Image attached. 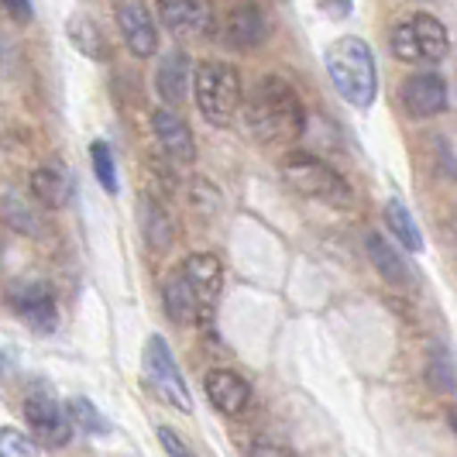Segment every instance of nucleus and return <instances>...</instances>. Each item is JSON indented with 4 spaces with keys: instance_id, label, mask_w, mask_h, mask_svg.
<instances>
[{
    "instance_id": "412c9836",
    "label": "nucleus",
    "mask_w": 457,
    "mask_h": 457,
    "mask_svg": "<svg viewBox=\"0 0 457 457\" xmlns=\"http://www.w3.org/2000/svg\"><path fill=\"white\" fill-rule=\"evenodd\" d=\"M162 303H165V313L172 323H200V310H196V299L189 293L186 278L179 275V269H172L169 278L162 282Z\"/></svg>"
},
{
    "instance_id": "c85d7f7f",
    "label": "nucleus",
    "mask_w": 457,
    "mask_h": 457,
    "mask_svg": "<svg viewBox=\"0 0 457 457\" xmlns=\"http://www.w3.org/2000/svg\"><path fill=\"white\" fill-rule=\"evenodd\" d=\"M248 457H293V451L278 440H269V436H258L252 447H248Z\"/></svg>"
},
{
    "instance_id": "2f4dec72",
    "label": "nucleus",
    "mask_w": 457,
    "mask_h": 457,
    "mask_svg": "<svg viewBox=\"0 0 457 457\" xmlns=\"http://www.w3.org/2000/svg\"><path fill=\"white\" fill-rule=\"evenodd\" d=\"M0 254H4V248H0Z\"/></svg>"
},
{
    "instance_id": "6e6552de",
    "label": "nucleus",
    "mask_w": 457,
    "mask_h": 457,
    "mask_svg": "<svg viewBox=\"0 0 457 457\" xmlns=\"http://www.w3.org/2000/svg\"><path fill=\"white\" fill-rule=\"evenodd\" d=\"M179 275L186 278L189 293L196 299V310H200V323L210 327L213 313H217V303L224 293V265L213 252H193L183 258Z\"/></svg>"
},
{
    "instance_id": "f03ea898",
    "label": "nucleus",
    "mask_w": 457,
    "mask_h": 457,
    "mask_svg": "<svg viewBox=\"0 0 457 457\" xmlns=\"http://www.w3.org/2000/svg\"><path fill=\"white\" fill-rule=\"evenodd\" d=\"M327 76L334 83V90L358 111H368L378 96V66H375V52L365 38L358 35H344L323 55Z\"/></svg>"
},
{
    "instance_id": "f3484780",
    "label": "nucleus",
    "mask_w": 457,
    "mask_h": 457,
    "mask_svg": "<svg viewBox=\"0 0 457 457\" xmlns=\"http://www.w3.org/2000/svg\"><path fill=\"white\" fill-rule=\"evenodd\" d=\"M28 189H31L28 196H31L38 206L59 210V206H66L69 196H72V176L66 172V165H59V162H46V165L31 169V176H28Z\"/></svg>"
},
{
    "instance_id": "c756f323",
    "label": "nucleus",
    "mask_w": 457,
    "mask_h": 457,
    "mask_svg": "<svg viewBox=\"0 0 457 457\" xmlns=\"http://www.w3.org/2000/svg\"><path fill=\"white\" fill-rule=\"evenodd\" d=\"M4 11L7 14H14V18H21V21H28L35 11H31V4H4Z\"/></svg>"
},
{
    "instance_id": "aec40b11",
    "label": "nucleus",
    "mask_w": 457,
    "mask_h": 457,
    "mask_svg": "<svg viewBox=\"0 0 457 457\" xmlns=\"http://www.w3.org/2000/svg\"><path fill=\"white\" fill-rule=\"evenodd\" d=\"M137 220H141L145 245H148L152 252H165V248L172 245V234H176L172 213H169L165 204H159L152 193H141V200H137Z\"/></svg>"
},
{
    "instance_id": "bb28decb",
    "label": "nucleus",
    "mask_w": 457,
    "mask_h": 457,
    "mask_svg": "<svg viewBox=\"0 0 457 457\" xmlns=\"http://www.w3.org/2000/svg\"><path fill=\"white\" fill-rule=\"evenodd\" d=\"M159 440H162V451L169 457H196V451H193L172 427H159Z\"/></svg>"
},
{
    "instance_id": "5701e85b",
    "label": "nucleus",
    "mask_w": 457,
    "mask_h": 457,
    "mask_svg": "<svg viewBox=\"0 0 457 457\" xmlns=\"http://www.w3.org/2000/svg\"><path fill=\"white\" fill-rule=\"evenodd\" d=\"M66 412H69V423H72V430L79 427L83 434H93V436H104L111 434V423L104 420V412L93 406L87 395H72L66 403Z\"/></svg>"
},
{
    "instance_id": "4468645a",
    "label": "nucleus",
    "mask_w": 457,
    "mask_h": 457,
    "mask_svg": "<svg viewBox=\"0 0 457 457\" xmlns=\"http://www.w3.org/2000/svg\"><path fill=\"white\" fill-rule=\"evenodd\" d=\"M365 252L375 265V272L382 275L395 289H416V269L410 265V258L399 252L395 245H389L382 234L368 230L365 234Z\"/></svg>"
},
{
    "instance_id": "f8f14e48",
    "label": "nucleus",
    "mask_w": 457,
    "mask_h": 457,
    "mask_svg": "<svg viewBox=\"0 0 457 457\" xmlns=\"http://www.w3.org/2000/svg\"><path fill=\"white\" fill-rule=\"evenodd\" d=\"M152 135L159 141V148L165 152V159L176 162V165H193L196 162V141H193V131L183 117L169 107H159L152 114Z\"/></svg>"
},
{
    "instance_id": "9b49d317",
    "label": "nucleus",
    "mask_w": 457,
    "mask_h": 457,
    "mask_svg": "<svg viewBox=\"0 0 457 457\" xmlns=\"http://www.w3.org/2000/svg\"><path fill=\"white\" fill-rule=\"evenodd\" d=\"M269 38V18L258 4H237L220 21V42L234 52H248Z\"/></svg>"
},
{
    "instance_id": "4be33fe9",
    "label": "nucleus",
    "mask_w": 457,
    "mask_h": 457,
    "mask_svg": "<svg viewBox=\"0 0 457 457\" xmlns=\"http://www.w3.org/2000/svg\"><path fill=\"white\" fill-rule=\"evenodd\" d=\"M386 224H389L392 237H395V245H399L403 252H423V248H427V245H423V230L416 228L410 206L403 204L399 196L386 200Z\"/></svg>"
},
{
    "instance_id": "7c9ffc66",
    "label": "nucleus",
    "mask_w": 457,
    "mask_h": 457,
    "mask_svg": "<svg viewBox=\"0 0 457 457\" xmlns=\"http://www.w3.org/2000/svg\"><path fill=\"white\" fill-rule=\"evenodd\" d=\"M451 427H454V434H457V412H451Z\"/></svg>"
},
{
    "instance_id": "393cba45",
    "label": "nucleus",
    "mask_w": 457,
    "mask_h": 457,
    "mask_svg": "<svg viewBox=\"0 0 457 457\" xmlns=\"http://www.w3.org/2000/svg\"><path fill=\"white\" fill-rule=\"evenodd\" d=\"M90 162H93V176H96V183L104 186V193H117V162H114V152H111V145L107 141H93L90 145Z\"/></svg>"
},
{
    "instance_id": "a878e982",
    "label": "nucleus",
    "mask_w": 457,
    "mask_h": 457,
    "mask_svg": "<svg viewBox=\"0 0 457 457\" xmlns=\"http://www.w3.org/2000/svg\"><path fill=\"white\" fill-rule=\"evenodd\" d=\"M0 457H42L35 436L18 427H0Z\"/></svg>"
},
{
    "instance_id": "cd10ccee",
    "label": "nucleus",
    "mask_w": 457,
    "mask_h": 457,
    "mask_svg": "<svg viewBox=\"0 0 457 457\" xmlns=\"http://www.w3.org/2000/svg\"><path fill=\"white\" fill-rule=\"evenodd\" d=\"M193 204H196V210H204V213H213L220 206V193L210 183H204V179H196L193 183Z\"/></svg>"
},
{
    "instance_id": "f257e3e1",
    "label": "nucleus",
    "mask_w": 457,
    "mask_h": 457,
    "mask_svg": "<svg viewBox=\"0 0 457 457\" xmlns=\"http://www.w3.org/2000/svg\"><path fill=\"white\" fill-rule=\"evenodd\" d=\"M241 104H245L241 107L245 128L254 141H265V145L296 141L306 131V107L293 90V83L282 76H262Z\"/></svg>"
},
{
    "instance_id": "423d86ee",
    "label": "nucleus",
    "mask_w": 457,
    "mask_h": 457,
    "mask_svg": "<svg viewBox=\"0 0 457 457\" xmlns=\"http://www.w3.org/2000/svg\"><path fill=\"white\" fill-rule=\"evenodd\" d=\"M141 365H145V378H148L152 392L159 395L165 406H172V410L179 412H193V392L186 386L183 371H179L176 358H172V347H169V341L162 334H152L145 341Z\"/></svg>"
},
{
    "instance_id": "6ab92c4d",
    "label": "nucleus",
    "mask_w": 457,
    "mask_h": 457,
    "mask_svg": "<svg viewBox=\"0 0 457 457\" xmlns=\"http://www.w3.org/2000/svg\"><path fill=\"white\" fill-rule=\"evenodd\" d=\"M189 83H193V66H189V55H186V52H179V48L165 52V55H162V62H159V69H155V90H159V96L169 104V111H172L176 104H183V100H186Z\"/></svg>"
},
{
    "instance_id": "0eeeda50",
    "label": "nucleus",
    "mask_w": 457,
    "mask_h": 457,
    "mask_svg": "<svg viewBox=\"0 0 457 457\" xmlns=\"http://www.w3.org/2000/svg\"><path fill=\"white\" fill-rule=\"evenodd\" d=\"M7 306L35 334H55V327H59V299L46 278H31V275L14 278L7 286Z\"/></svg>"
},
{
    "instance_id": "b1692460",
    "label": "nucleus",
    "mask_w": 457,
    "mask_h": 457,
    "mask_svg": "<svg viewBox=\"0 0 457 457\" xmlns=\"http://www.w3.org/2000/svg\"><path fill=\"white\" fill-rule=\"evenodd\" d=\"M69 38H72V46L79 48L83 55H90V59H107L104 35H100L96 21H93V18H87V14H76V18L69 21Z\"/></svg>"
},
{
    "instance_id": "2eb2a0df",
    "label": "nucleus",
    "mask_w": 457,
    "mask_h": 457,
    "mask_svg": "<svg viewBox=\"0 0 457 457\" xmlns=\"http://www.w3.org/2000/svg\"><path fill=\"white\" fill-rule=\"evenodd\" d=\"M403 107L410 117H436L447 111V83L436 72H416L403 87Z\"/></svg>"
},
{
    "instance_id": "dca6fc26",
    "label": "nucleus",
    "mask_w": 457,
    "mask_h": 457,
    "mask_svg": "<svg viewBox=\"0 0 457 457\" xmlns=\"http://www.w3.org/2000/svg\"><path fill=\"white\" fill-rule=\"evenodd\" d=\"M159 18L176 38H204L213 28V7L200 0H169L159 7Z\"/></svg>"
},
{
    "instance_id": "20e7f679",
    "label": "nucleus",
    "mask_w": 457,
    "mask_h": 457,
    "mask_svg": "<svg viewBox=\"0 0 457 457\" xmlns=\"http://www.w3.org/2000/svg\"><path fill=\"white\" fill-rule=\"evenodd\" d=\"M282 179L293 186L296 193L320 200L327 206H351V186L334 165L317 159L313 152H289L282 159Z\"/></svg>"
},
{
    "instance_id": "7ed1b4c3",
    "label": "nucleus",
    "mask_w": 457,
    "mask_h": 457,
    "mask_svg": "<svg viewBox=\"0 0 457 457\" xmlns=\"http://www.w3.org/2000/svg\"><path fill=\"white\" fill-rule=\"evenodd\" d=\"M193 93H196V107L204 114L206 124L213 128H230V120L241 111V100H245V90H241V72L230 66V62H220V59H206L196 66L193 72Z\"/></svg>"
},
{
    "instance_id": "9d476101",
    "label": "nucleus",
    "mask_w": 457,
    "mask_h": 457,
    "mask_svg": "<svg viewBox=\"0 0 457 457\" xmlns=\"http://www.w3.org/2000/svg\"><path fill=\"white\" fill-rule=\"evenodd\" d=\"M114 18L117 28H120V38H124V46L135 59H152L159 52V24H155V14L145 4H137V0L117 4Z\"/></svg>"
},
{
    "instance_id": "a211bd4d",
    "label": "nucleus",
    "mask_w": 457,
    "mask_h": 457,
    "mask_svg": "<svg viewBox=\"0 0 457 457\" xmlns=\"http://www.w3.org/2000/svg\"><path fill=\"white\" fill-rule=\"evenodd\" d=\"M0 220L11 230H18L24 237H42L46 234V217L42 206L35 204L21 189H7L0 193Z\"/></svg>"
},
{
    "instance_id": "1a4fd4ad",
    "label": "nucleus",
    "mask_w": 457,
    "mask_h": 457,
    "mask_svg": "<svg viewBox=\"0 0 457 457\" xmlns=\"http://www.w3.org/2000/svg\"><path fill=\"white\" fill-rule=\"evenodd\" d=\"M24 420L31 427L35 444L42 440L48 447H66L72 440V423H69L66 406H59L48 392H31L24 399Z\"/></svg>"
},
{
    "instance_id": "ddd939ff",
    "label": "nucleus",
    "mask_w": 457,
    "mask_h": 457,
    "mask_svg": "<svg viewBox=\"0 0 457 457\" xmlns=\"http://www.w3.org/2000/svg\"><path fill=\"white\" fill-rule=\"evenodd\" d=\"M204 389H206L210 406L217 412H224V416H241V412L248 410V403H252V386H248V378L237 375V371H230V368H213V371H206Z\"/></svg>"
},
{
    "instance_id": "39448f33",
    "label": "nucleus",
    "mask_w": 457,
    "mask_h": 457,
    "mask_svg": "<svg viewBox=\"0 0 457 457\" xmlns=\"http://www.w3.org/2000/svg\"><path fill=\"white\" fill-rule=\"evenodd\" d=\"M389 46L395 59H403V62H440L451 48V38H447V28L440 18L416 11L412 18L395 24Z\"/></svg>"
}]
</instances>
